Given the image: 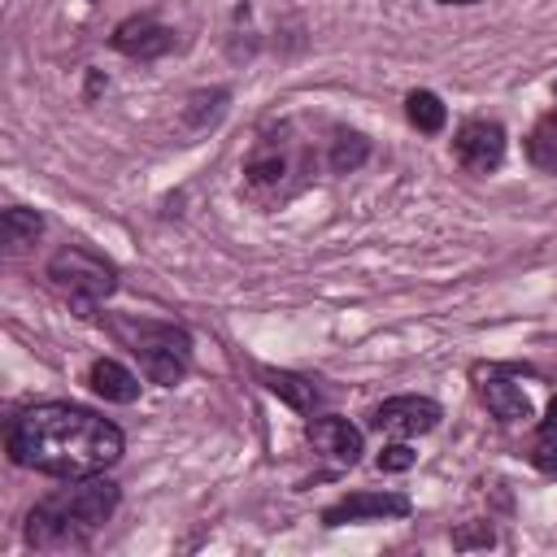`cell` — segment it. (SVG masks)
<instances>
[{"mask_svg": "<svg viewBox=\"0 0 557 557\" xmlns=\"http://www.w3.org/2000/svg\"><path fill=\"white\" fill-rule=\"evenodd\" d=\"M9 457L52 479H91L122 457V431L78 405H30L9 426Z\"/></svg>", "mask_w": 557, "mask_h": 557, "instance_id": "1", "label": "cell"}, {"mask_svg": "<svg viewBox=\"0 0 557 557\" xmlns=\"http://www.w3.org/2000/svg\"><path fill=\"white\" fill-rule=\"evenodd\" d=\"M117 509V487L104 479H74V487H61L44 496L26 518V540L35 548H78L87 544L109 513Z\"/></svg>", "mask_w": 557, "mask_h": 557, "instance_id": "2", "label": "cell"}, {"mask_svg": "<svg viewBox=\"0 0 557 557\" xmlns=\"http://www.w3.org/2000/svg\"><path fill=\"white\" fill-rule=\"evenodd\" d=\"M109 326L139 357V366H144V374L152 383L174 387L187 374V366H191V339H187V331H178L170 322H135V318H113Z\"/></svg>", "mask_w": 557, "mask_h": 557, "instance_id": "3", "label": "cell"}, {"mask_svg": "<svg viewBox=\"0 0 557 557\" xmlns=\"http://www.w3.org/2000/svg\"><path fill=\"white\" fill-rule=\"evenodd\" d=\"M48 278L74 296L78 309H91L96 300H104L113 287H117V274L104 257L87 252V248H61L52 261H48Z\"/></svg>", "mask_w": 557, "mask_h": 557, "instance_id": "4", "label": "cell"}, {"mask_svg": "<svg viewBox=\"0 0 557 557\" xmlns=\"http://www.w3.org/2000/svg\"><path fill=\"white\" fill-rule=\"evenodd\" d=\"M453 152H457V161L466 170L487 174V170H496L505 161V131L496 122H466L457 131V139H453Z\"/></svg>", "mask_w": 557, "mask_h": 557, "instance_id": "5", "label": "cell"}, {"mask_svg": "<svg viewBox=\"0 0 557 557\" xmlns=\"http://www.w3.org/2000/svg\"><path fill=\"white\" fill-rule=\"evenodd\" d=\"M440 405L426 400V396H392L374 409V426L387 431V435H422L440 422Z\"/></svg>", "mask_w": 557, "mask_h": 557, "instance_id": "6", "label": "cell"}, {"mask_svg": "<svg viewBox=\"0 0 557 557\" xmlns=\"http://www.w3.org/2000/svg\"><path fill=\"white\" fill-rule=\"evenodd\" d=\"M409 500L400 492H352L339 505H331L322 513L326 527H344V522H361V518H405Z\"/></svg>", "mask_w": 557, "mask_h": 557, "instance_id": "7", "label": "cell"}, {"mask_svg": "<svg viewBox=\"0 0 557 557\" xmlns=\"http://www.w3.org/2000/svg\"><path fill=\"white\" fill-rule=\"evenodd\" d=\"M474 379H479V396H483V405H487L496 418H505V422H522V418H531V400H527V392H522L505 370L487 366V370H474Z\"/></svg>", "mask_w": 557, "mask_h": 557, "instance_id": "8", "label": "cell"}, {"mask_svg": "<svg viewBox=\"0 0 557 557\" xmlns=\"http://www.w3.org/2000/svg\"><path fill=\"white\" fill-rule=\"evenodd\" d=\"M170 44H174L170 26H161V22H152V17H126V22L113 30V48L126 52V57H139V61H152V57L170 52Z\"/></svg>", "mask_w": 557, "mask_h": 557, "instance_id": "9", "label": "cell"}, {"mask_svg": "<svg viewBox=\"0 0 557 557\" xmlns=\"http://www.w3.org/2000/svg\"><path fill=\"white\" fill-rule=\"evenodd\" d=\"M309 444L344 466H352L361 457V431L348 418H313L309 422Z\"/></svg>", "mask_w": 557, "mask_h": 557, "instance_id": "10", "label": "cell"}, {"mask_svg": "<svg viewBox=\"0 0 557 557\" xmlns=\"http://www.w3.org/2000/svg\"><path fill=\"white\" fill-rule=\"evenodd\" d=\"M91 392L104 396V400H113V405H131V400L139 396V379H135L122 361L100 357V361L91 366Z\"/></svg>", "mask_w": 557, "mask_h": 557, "instance_id": "11", "label": "cell"}, {"mask_svg": "<svg viewBox=\"0 0 557 557\" xmlns=\"http://www.w3.org/2000/svg\"><path fill=\"white\" fill-rule=\"evenodd\" d=\"M257 374H261V383H265L274 396H283L292 409H313V405H318V387H313L309 379H300V374H292V370H270V366H261Z\"/></svg>", "mask_w": 557, "mask_h": 557, "instance_id": "12", "label": "cell"}, {"mask_svg": "<svg viewBox=\"0 0 557 557\" xmlns=\"http://www.w3.org/2000/svg\"><path fill=\"white\" fill-rule=\"evenodd\" d=\"M405 113H409V122H413L422 135H435V131H444V117H448L435 91H409V100H405Z\"/></svg>", "mask_w": 557, "mask_h": 557, "instance_id": "13", "label": "cell"}, {"mask_svg": "<svg viewBox=\"0 0 557 557\" xmlns=\"http://www.w3.org/2000/svg\"><path fill=\"white\" fill-rule=\"evenodd\" d=\"M44 231V218L35 209H4L0 218V235L9 248H22V244H35V235Z\"/></svg>", "mask_w": 557, "mask_h": 557, "instance_id": "14", "label": "cell"}, {"mask_svg": "<svg viewBox=\"0 0 557 557\" xmlns=\"http://www.w3.org/2000/svg\"><path fill=\"white\" fill-rule=\"evenodd\" d=\"M527 152H531V161H535L540 170L557 174V113L540 117V126L531 131V144H527Z\"/></svg>", "mask_w": 557, "mask_h": 557, "instance_id": "15", "label": "cell"}, {"mask_svg": "<svg viewBox=\"0 0 557 557\" xmlns=\"http://www.w3.org/2000/svg\"><path fill=\"white\" fill-rule=\"evenodd\" d=\"M361 161H366V139H361V135H339L335 148H331V165H335L339 174H348V170H357Z\"/></svg>", "mask_w": 557, "mask_h": 557, "instance_id": "16", "label": "cell"}, {"mask_svg": "<svg viewBox=\"0 0 557 557\" xmlns=\"http://www.w3.org/2000/svg\"><path fill=\"white\" fill-rule=\"evenodd\" d=\"M531 461H535L540 470H557V426H544V431H540V440H535V448H531Z\"/></svg>", "mask_w": 557, "mask_h": 557, "instance_id": "17", "label": "cell"}, {"mask_svg": "<svg viewBox=\"0 0 557 557\" xmlns=\"http://www.w3.org/2000/svg\"><path fill=\"white\" fill-rule=\"evenodd\" d=\"M413 466V448L409 444H387L379 453V470H409Z\"/></svg>", "mask_w": 557, "mask_h": 557, "instance_id": "18", "label": "cell"}, {"mask_svg": "<svg viewBox=\"0 0 557 557\" xmlns=\"http://www.w3.org/2000/svg\"><path fill=\"white\" fill-rule=\"evenodd\" d=\"M453 544H457V548H470V544H492V531H487V527H474V531H457V535H453Z\"/></svg>", "mask_w": 557, "mask_h": 557, "instance_id": "19", "label": "cell"}, {"mask_svg": "<svg viewBox=\"0 0 557 557\" xmlns=\"http://www.w3.org/2000/svg\"><path fill=\"white\" fill-rule=\"evenodd\" d=\"M544 426H557V400L548 405V418H544Z\"/></svg>", "mask_w": 557, "mask_h": 557, "instance_id": "20", "label": "cell"}, {"mask_svg": "<svg viewBox=\"0 0 557 557\" xmlns=\"http://www.w3.org/2000/svg\"><path fill=\"white\" fill-rule=\"evenodd\" d=\"M444 4H474V0H444Z\"/></svg>", "mask_w": 557, "mask_h": 557, "instance_id": "21", "label": "cell"}]
</instances>
